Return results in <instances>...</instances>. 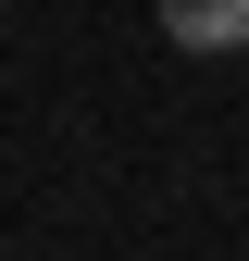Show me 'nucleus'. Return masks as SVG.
Returning <instances> with one entry per match:
<instances>
[{"instance_id": "f257e3e1", "label": "nucleus", "mask_w": 249, "mask_h": 261, "mask_svg": "<svg viewBox=\"0 0 249 261\" xmlns=\"http://www.w3.org/2000/svg\"><path fill=\"white\" fill-rule=\"evenodd\" d=\"M162 38L200 50V62L212 50H249V0H162Z\"/></svg>"}]
</instances>
